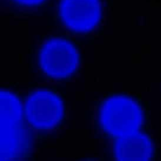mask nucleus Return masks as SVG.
Here are the masks:
<instances>
[{
  "label": "nucleus",
  "instance_id": "f257e3e1",
  "mask_svg": "<svg viewBox=\"0 0 161 161\" xmlns=\"http://www.w3.org/2000/svg\"><path fill=\"white\" fill-rule=\"evenodd\" d=\"M99 118L104 130L117 138L138 131L142 114L138 105L131 98L114 96L103 103Z\"/></svg>",
  "mask_w": 161,
  "mask_h": 161
},
{
  "label": "nucleus",
  "instance_id": "f03ea898",
  "mask_svg": "<svg viewBox=\"0 0 161 161\" xmlns=\"http://www.w3.org/2000/svg\"><path fill=\"white\" fill-rule=\"evenodd\" d=\"M79 54L70 42L59 38L48 41L42 47L40 63L43 70L55 78L71 75L79 64Z\"/></svg>",
  "mask_w": 161,
  "mask_h": 161
},
{
  "label": "nucleus",
  "instance_id": "7ed1b4c3",
  "mask_svg": "<svg viewBox=\"0 0 161 161\" xmlns=\"http://www.w3.org/2000/svg\"><path fill=\"white\" fill-rule=\"evenodd\" d=\"M24 111L30 125L40 129H49L61 120L64 105L60 97L54 93L39 90L29 96Z\"/></svg>",
  "mask_w": 161,
  "mask_h": 161
},
{
  "label": "nucleus",
  "instance_id": "20e7f679",
  "mask_svg": "<svg viewBox=\"0 0 161 161\" xmlns=\"http://www.w3.org/2000/svg\"><path fill=\"white\" fill-rule=\"evenodd\" d=\"M32 135L22 119L11 123H0V160L24 158L31 150Z\"/></svg>",
  "mask_w": 161,
  "mask_h": 161
},
{
  "label": "nucleus",
  "instance_id": "39448f33",
  "mask_svg": "<svg viewBox=\"0 0 161 161\" xmlns=\"http://www.w3.org/2000/svg\"><path fill=\"white\" fill-rule=\"evenodd\" d=\"M60 14L69 28L86 32L93 29L99 21L101 3L99 0H62Z\"/></svg>",
  "mask_w": 161,
  "mask_h": 161
},
{
  "label": "nucleus",
  "instance_id": "423d86ee",
  "mask_svg": "<svg viewBox=\"0 0 161 161\" xmlns=\"http://www.w3.org/2000/svg\"><path fill=\"white\" fill-rule=\"evenodd\" d=\"M152 145L148 138L138 131L116 138L114 153L122 161H144L152 155Z\"/></svg>",
  "mask_w": 161,
  "mask_h": 161
},
{
  "label": "nucleus",
  "instance_id": "0eeeda50",
  "mask_svg": "<svg viewBox=\"0 0 161 161\" xmlns=\"http://www.w3.org/2000/svg\"><path fill=\"white\" fill-rule=\"evenodd\" d=\"M23 110L19 99L11 92L0 93V123H11L23 118Z\"/></svg>",
  "mask_w": 161,
  "mask_h": 161
},
{
  "label": "nucleus",
  "instance_id": "6e6552de",
  "mask_svg": "<svg viewBox=\"0 0 161 161\" xmlns=\"http://www.w3.org/2000/svg\"><path fill=\"white\" fill-rule=\"evenodd\" d=\"M17 2L28 6H32V5H36L38 4L41 3L44 0H16Z\"/></svg>",
  "mask_w": 161,
  "mask_h": 161
}]
</instances>
